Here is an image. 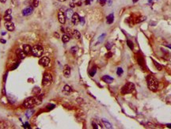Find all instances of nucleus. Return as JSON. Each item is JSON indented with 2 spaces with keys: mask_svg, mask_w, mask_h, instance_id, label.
Wrapping results in <instances>:
<instances>
[{
  "mask_svg": "<svg viewBox=\"0 0 171 129\" xmlns=\"http://www.w3.org/2000/svg\"><path fill=\"white\" fill-rule=\"evenodd\" d=\"M166 126H167V128H171V124H166Z\"/></svg>",
  "mask_w": 171,
  "mask_h": 129,
  "instance_id": "nucleus-42",
  "label": "nucleus"
},
{
  "mask_svg": "<svg viewBox=\"0 0 171 129\" xmlns=\"http://www.w3.org/2000/svg\"><path fill=\"white\" fill-rule=\"evenodd\" d=\"M11 12H12V10H11V9H8L6 10V12H5V15H7V14H11Z\"/></svg>",
  "mask_w": 171,
  "mask_h": 129,
  "instance_id": "nucleus-33",
  "label": "nucleus"
},
{
  "mask_svg": "<svg viewBox=\"0 0 171 129\" xmlns=\"http://www.w3.org/2000/svg\"><path fill=\"white\" fill-rule=\"evenodd\" d=\"M44 52V48L41 45H35L32 48V54L35 57H41Z\"/></svg>",
  "mask_w": 171,
  "mask_h": 129,
  "instance_id": "nucleus-3",
  "label": "nucleus"
},
{
  "mask_svg": "<svg viewBox=\"0 0 171 129\" xmlns=\"http://www.w3.org/2000/svg\"><path fill=\"white\" fill-rule=\"evenodd\" d=\"M33 8L31 7H28L25 8V9L22 10V14H23V16H28L33 13Z\"/></svg>",
  "mask_w": 171,
  "mask_h": 129,
  "instance_id": "nucleus-10",
  "label": "nucleus"
},
{
  "mask_svg": "<svg viewBox=\"0 0 171 129\" xmlns=\"http://www.w3.org/2000/svg\"><path fill=\"white\" fill-rule=\"evenodd\" d=\"M77 50H78V48L77 47H73L71 48V52L73 54V55H75V54L77 52Z\"/></svg>",
  "mask_w": 171,
  "mask_h": 129,
  "instance_id": "nucleus-29",
  "label": "nucleus"
},
{
  "mask_svg": "<svg viewBox=\"0 0 171 129\" xmlns=\"http://www.w3.org/2000/svg\"><path fill=\"white\" fill-rule=\"evenodd\" d=\"M147 86L148 88H149L150 90L151 91H156L158 90V82L155 77H153L151 75H149L147 77Z\"/></svg>",
  "mask_w": 171,
  "mask_h": 129,
  "instance_id": "nucleus-1",
  "label": "nucleus"
},
{
  "mask_svg": "<svg viewBox=\"0 0 171 129\" xmlns=\"http://www.w3.org/2000/svg\"><path fill=\"white\" fill-rule=\"evenodd\" d=\"M112 56H113L112 52H109V53H107L106 55H105V56H106L107 58H110V57H112Z\"/></svg>",
  "mask_w": 171,
  "mask_h": 129,
  "instance_id": "nucleus-35",
  "label": "nucleus"
},
{
  "mask_svg": "<svg viewBox=\"0 0 171 129\" xmlns=\"http://www.w3.org/2000/svg\"><path fill=\"white\" fill-rule=\"evenodd\" d=\"M4 19L6 22H11V20H12V16H11V14H7V15L4 16Z\"/></svg>",
  "mask_w": 171,
  "mask_h": 129,
  "instance_id": "nucleus-26",
  "label": "nucleus"
},
{
  "mask_svg": "<svg viewBox=\"0 0 171 129\" xmlns=\"http://www.w3.org/2000/svg\"><path fill=\"white\" fill-rule=\"evenodd\" d=\"M5 27L6 29L8 30V31H10V32H12V31L14 30V29H15V26H14V24L12 22H6L5 23Z\"/></svg>",
  "mask_w": 171,
  "mask_h": 129,
  "instance_id": "nucleus-9",
  "label": "nucleus"
},
{
  "mask_svg": "<svg viewBox=\"0 0 171 129\" xmlns=\"http://www.w3.org/2000/svg\"><path fill=\"white\" fill-rule=\"evenodd\" d=\"M36 104V101H35V97H28V98L25 100L23 103V106L27 108H29L31 107Z\"/></svg>",
  "mask_w": 171,
  "mask_h": 129,
  "instance_id": "nucleus-5",
  "label": "nucleus"
},
{
  "mask_svg": "<svg viewBox=\"0 0 171 129\" xmlns=\"http://www.w3.org/2000/svg\"><path fill=\"white\" fill-rule=\"evenodd\" d=\"M77 6H78V7H80V6H82V2H77Z\"/></svg>",
  "mask_w": 171,
  "mask_h": 129,
  "instance_id": "nucleus-39",
  "label": "nucleus"
},
{
  "mask_svg": "<svg viewBox=\"0 0 171 129\" xmlns=\"http://www.w3.org/2000/svg\"><path fill=\"white\" fill-rule=\"evenodd\" d=\"M64 92H67V93H70V92H71V91H72V90H71V88L69 86L66 85V86H65L64 87Z\"/></svg>",
  "mask_w": 171,
  "mask_h": 129,
  "instance_id": "nucleus-25",
  "label": "nucleus"
},
{
  "mask_svg": "<svg viewBox=\"0 0 171 129\" xmlns=\"http://www.w3.org/2000/svg\"><path fill=\"white\" fill-rule=\"evenodd\" d=\"M138 63H139V65L142 68H144L145 67V64H144V59H142V57H139L138 58Z\"/></svg>",
  "mask_w": 171,
  "mask_h": 129,
  "instance_id": "nucleus-18",
  "label": "nucleus"
},
{
  "mask_svg": "<svg viewBox=\"0 0 171 129\" xmlns=\"http://www.w3.org/2000/svg\"><path fill=\"white\" fill-rule=\"evenodd\" d=\"M6 2H7V0H0V2H2V3H5Z\"/></svg>",
  "mask_w": 171,
  "mask_h": 129,
  "instance_id": "nucleus-41",
  "label": "nucleus"
},
{
  "mask_svg": "<svg viewBox=\"0 0 171 129\" xmlns=\"http://www.w3.org/2000/svg\"><path fill=\"white\" fill-rule=\"evenodd\" d=\"M152 60H153L154 64L155 65V67H156V68H157V70H158V71H162V66H161L160 64H159L157 61H155V59H152Z\"/></svg>",
  "mask_w": 171,
  "mask_h": 129,
  "instance_id": "nucleus-20",
  "label": "nucleus"
},
{
  "mask_svg": "<svg viewBox=\"0 0 171 129\" xmlns=\"http://www.w3.org/2000/svg\"><path fill=\"white\" fill-rule=\"evenodd\" d=\"M70 41V36L67 35V34H64L62 36V41L64 43H67Z\"/></svg>",
  "mask_w": 171,
  "mask_h": 129,
  "instance_id": "nucleus-19",
  "label": "nucleus"
},
{
  "mask_svg": "<svg viewBox=\"0 0 171 129\" xmlns=\"http://www.w3.org/2000/svg\"><path fill=\"white\" fill-rule=\"evenodd\" d=\"M139 1V0H132V2H134V3H135V2H137Z\"/></svg>",
  "mask_w": 171,
  "mask_h": 129,
  "instance_id": "nucleus-43",
  "label": "nucleus"
},
{
  "mask_svg": "<svg viewBox=\"0 0 171 129\" xmlns=\"http://www.w3.org/2000/svg\"><path fill=\"white\" fill-rule=\"evenodd\" d=\"M135 89V85L132 82H127L121 89V93L122 94H127L132 93Z\"/></svg>",
  "mask_w": 171,
  "mask_h": 129,
  "instance_id": "nucleus-2",
  "label": "nucleus"
},
{
  "mask_svg": "<svg viewBox=\"0 0 171 129\" xmlns=\"http://www.w3.org/2000/svg\"><path fill=\"white\" fill-rule=\"evenodd\" d=\"M96 72H97V68L95 67H93L92 69H91L90 71H89V74H90V76H94L95 75V74H96Z\"/></svg>",
  "mask_w": 171,
  "mask_h": 129,
  "instance_id": "nucleus-22",
  "label": "nucleus"
},
{
  "mask_svg": "<svg viewBox=\"0 0 171 129\" xmlns=\"http://www.w3.org/2000/svg\"><path fill=\"white\" fill-rule=\"evenodd\" d=\"M113 46V44H111V43H109L108 42L106 44H105V47H106V48L108 50H110L111 49V48H112Z\"/></svg>",
  "mask_w": 171,
  "mask_h": 129,
  "instance_id": "nucleus-31",
  "label": "nucleus"
},
{
  "mask_svg": "<svg viewBox=\"0 0 171 129\" xmlns=\"http://www.w3.org/2000/svg\"><path fill=\"white\" fill-rule=\"evenodd\" d=\"M114 22V15H113V14H110L109 16H107V18H106V22H107V24H112L113 22Z\"/></svg>",
  "mask_w": 171,
  "mask_h": 129,
  "instance_id": "nucleus-15",
  "label": "nucleus"
},
{
  "mask_svg": "<svg viewBox=\"0 0 171 129\" xmlns=\"http://www.w3.org/2000/svg\"><path fill=\"white\" fill-rule=\"evenodd\" d=\"M91 1H92V0H86V1H85V4L86 5H89Z\"/></svg>",
  "mask_w": 171,
  "mask_h": 129,
  "instance_id": "nucleus-36",
  "label": "nucleus"
},
{
  "mask_svg": "<svg viewBox=\"0 0 171 129\" xmlns=\"http://www.w3.org/2000/svg\"><path fill=\"white\" fill-rule=\"evenodd\" d=\"M92 125H93V128H96V129H98V124H95V122H92Z\"/></svg>",
  "mask_w": 171,
  "mask_h": 129,
  "instance_id": "nucleus-34",
  "label": "nucleus"
},
{
  "mask_svg": "<svg viewBox=\"0 0 171 129\" xmlns=\"http://www.w3.org/2000/svg\"><path fill=\"white\" fill-rule=\"evenodd\" d=\"M16 52H17V55H18V56L21 59H25V56H26V53H25V51L23 50H21V49H18Z\"/></svg>",
  "mask_w": 171,
  "mask_h": 129,
  "instance_id": "nucleus-14",
  "label": "nucleus"
},
{
  "mask_svg": "<svg viewBox=\"0 0 171 129\" xmlns=\"http://www.w3.org/2000/svg\"><path fill=\"white\" fill-rule=\"evenodd\" d=\"M127 44H128V46L130 48V49L133 50L134 44H133V42L132 41H130V40H128V41H127Z\"/></svg>",
  "mask_w": 171,
  "mask_h": 129,
  "instance_id": "nucleus-24",
  "label": "nucleus"
},
{
  "mask_svg": "<svg viewBox=\"0 0 171 129\" xmlns=\"http://www.w3.org/2000/svg\"><path fill=\"white\" fill-rule=\"evenodd\" d=\"M58 1H59V2H65V1H67V0H58Z\"/></svg>",
  "mask_w": 171,
  "mask_h": 129,
  "instance_id": "nucleus-45",
  "label": "nucleus"
},
{
  "mask_svg": "<svg viewBox=\"0 0 171 129\" xmlns=\"http://www.w3.org/2000/svg\"><path fill=\"white\" fill-rule=\"evenodd\" d=\"M55 36H57L56 38H59V34H58V33H55Z\"/></svg>",
  "mask_w": 171,
  "mask_h": 129,
  "instance_id": "nucleus-44",
  "label": "nucleus"
},
{
  "mask_svg": "<svg viewBox=\"0 0 171 129\" xmlns=\"http://www.w3.org/2000/svg\"><path fill=\"white\" fill-rule=\"evenodd\" d=\"M0 42L2 43V44H5V43H6V41H5V40H2V39H1V40H0Z\"/></svg>",
  "mask_w": 171,
  "mask_h": 129,
  "instance_id": "nucleus-40",
  "label": "nucleus"
},
{
  "mask_svg": "<svg viewBox=\"0 0 171 129\" xmlns=\"http://www.w3.org/2000/svg\"><path fill=\"white\" fill-rule=\"evenodd\" d=\"M101 79L103 80V81L105 82H106V83H109V84H110V83H112L113 82V78H112V77H110L109 75H104V76H102V78Z\"/></svg>",
  "mask_w": 171,
  "mask_h": 129,
  "instance_id": "nucleus-12",
  "label": "nucleus"
},
{
  "mask_svg": "<svg viewBox=\"0 0 171 129\" xmlns=\"http://www.w3.org/2000/svg\"><path fill=\"white\" fill-rule=\"evenodd\" d=\"M72 34H73V36L77 40H79L81 38V33H79V31H78L77 29H74Z\"/></svg>",
  "mask_w": 171,
  "mask_h": 129,
  "instance_id": "nucleus-16",
  "label": "nucleus"
},
{
  "mask_svg": "<svg viewBox=\"0 0 171 129\" xmlns=\"http://www.w3.org/2000/svg\"><path fill=\"white\" fill-rule=\"evenodd\" d=\"M58 19L61 24H65V22H66V15L61 10H59L58 13Z\"/></svg>",
  "mask_w": 171,
  "mask_h": 129,
  "instance_id": "nucleus-8",
  "label": "nucleus"
},
{
  "mask_svg": "<svg viewBox=\"0 0 171 129\" xmlns=\"http://www.w3.org/2000/svg\"><path fill=\"white\" fill-rule=\"evenodd\" d=\"M123 73H124L123 69H122L121 67H118L117 68V71H116V74H117V75L118 76H121L122 74H123Z\"/></svg>",
  "mask_w": 171,
  "mask_h": 129,
  "instance_id": "nucleus-27",
  "label": "nucleus"
},
{
  "mask_svg": "<svg viewBox=\"0 0 171 129\" xmlns=\"http://www.w3.org/2000/svg\"><path fill=\"white\" fill-rule=\"evenodd\" d=\"M70 6H71V7L74 8V7H75V3H73V2H71V3H70Z\"/></svg>",
  "mask_w": 171,
  "mask_h": 129,
  "instance_id": "nucleus-38",
  "label": "nucleus"
},
{
  "mask_svg": "<svg viewBox=\"0 0 171 129\" xmlns=\"http://www.w3.org/2000/svg\"><path fill=\"white\" fill-rule=\"evenodd\" d=\"M80 22L82 24H84L85 23V21H84V18H80Z\"/></svg>",
  "mask_w": 171,
  "mask_h": 129,
  "instance_id": "nucleus-37",
  "label": "nucleus"
},
{
  "mask_svg": "<svg viewBox=\"0 0 171 129\" xmlns=\"http://www.w3.org/2000/svg\"><path fill=\"white\" fill-rule=\"evenodd\" d=\"M64 75L66 77V78H69L71 75V68L69 66L66 65L64 67Z\"/></svg>",
  "mask_w": 171,
  "mask_h": 129,
  "instance_id": "nucleus-11",
  "label": "nucleus"
},
{
  "mask_svg": "<svg viewBox=\"0 0 171 129\" xmlns=\"http://www.w3.org/2000/svg\"><path fill=\"white\" fill-rule=\"evenodd\" d=\"M40 92H41V89H40L39 87H35L33 90V93H36V94H38Z\"/></svg>",
  "mask_w": 171,
  "mask_h": 129,
  "instance_id": "nucleus-28",
  "label": "nucleus"
},
{
  "mask_svg": "<svg viewBox=\"0 0 171 129\" xmlns=\"http://www.w3.org/2000/svg\"><path fill=\"white\" fill-rule=\"evenodd\" d=\"M52 82V77L49 73H44L42 79V85L43 86H48Z\"/></svg>",
  "mask_w": 171,
  "mask_h": 129,
  "instance_id": "nucleus-4",
  "label": "nucleus"
},
{
  "mask_svg": "<svg viewBox=\"0 0 171 129\" xmlns=\"http://www.w3.org/2000/svg\"><path fill=\"white\" fill-rule=\"evenodd\" d=\"M99 3L101 4V6H105V3H106V0H99Z\"/></svg>",
  "mask_w": 171,
  "mask_h": 129,
  "instance_id": "nucleus-32",
  "label": "nucleus"
},
{
  "mask_svg": "<svg viewBox=\"0 0 171 129\" xmlns=\"http://www.w3.org/2000/svg\"><path fill=\"white\" fill-rule=\"evenodd\" d=\"M33 5L34 7H38L39 5V0H33Z\"/></svg>",
  "mask_w": 171,
  "mask_h": 129,
  "instance_id": "nucleus-30",
  "label": "nucleus"
},
{
  "mask_svg": "<svg viewBox=\"0 0 171 129\" xmlns=\"http://www.w3.org/2000/svg\"><path fill=\"white\" fill-rule=\"evenodd\" d=\"M146 20V17L142 16V17H139L138 18H136V21H135V23H139V22H142Z\"/></svg>",
  "mask_w": 171,
  "mask_h": 129,
  "instance_id": "nucleus-23",
  "label": "nucleus"
},
{
  "mask_svg": "<svg viewBox=\"0 0 171 129\" xmlns=\"http://www.w3.org/2000/svg\"><path fill=\"white\" fill-rule=\"evenodd\" d=\"M73 11H72V10H71V9H69V10H67V12H66V15H67V17L69 19H71V17H72V15H73Z\"/></svg>",
  "mask_w": 171,
  "mask_h": 129,
  "instance_id": "nucleus-21",
  "label": "nucleus"
},
{
  "mask_svg": "<svg viewBox=\"0 0 171 129\" xmlns=\"http://www.w3.org/2000/svg\"><path fill=\"white\" fill-rule=\"evenodd\" d=\"M39 64L43 67H48L50 64V59L48 56H43L40 59Z\"/></svg>",
  "mask_w": 171,
  "mask_h": 129,
  "instance_id": "nucleus-6",
  "label": "nucleus"
},
{
  "mask_svg": "<svg viewBox=\"0 0 171 129\" xmlns=\"http://www.w3.org/2000/svg\"><path fill=\"white\" fill-rule=\"evenodd\" d=\"M23 51L26 53V55L32 53V47L29 44H24L23 45Z\"/></svg>",
  "mask_w": 171,
  "mask_h": 129,
  "instance_id": "nucleus-13",
  "label": "nucleus"
},
{
  "mask_svg": "<svg viewBox=\"0 0 171 129\" xmlns=\"http://www.w3.org/2000/svg\"><path fill=\"white\" fill-rule=\"evenodd\" d=\"M71 19V22H72V24L75 25H78V22H80V17H79V15L77 13H74Z\"/></svg>",
  "mask_w": 171,
  "mask_h": 129,
  "instance_id": "nucleus-7",
  "label": "nucleus"
},
{
  "mask_svg": "<svg viewBox=\"0 0 171 129\" xmlns=\"http://www.w3.org/2000/svg\"><path fill=\"white\" fill-rule=\"evenodd\" d=\"M101 121L103 122L104 125H105L107 128H113L112 124H111L110 123H109V121H108V120H107L106 119H102V120H101Z\"/></svg>",
  "mask_w": 171,
  "mask_h": 129,
  "instance_id": "nucleus-17",
  "label": "nucleus"
}]
</instances>
